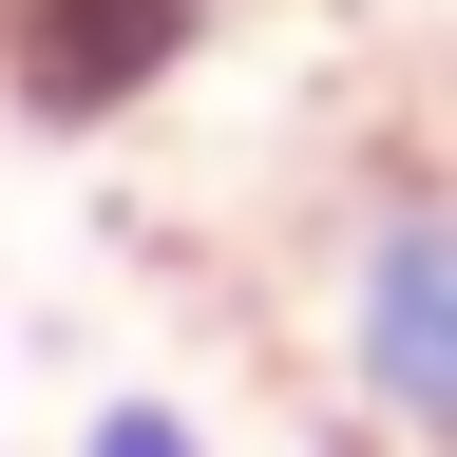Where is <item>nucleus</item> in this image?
Instances as JSON below:
<instances>
[{
	"label": "nucleus",
	"instance_id": "nucleus-1",
	"mask_svg": "<svg viewBox=\"0 0 457 457\" xmlns=\"http://www.w3.org/2000/svg\"><path fill=\"white\" fill-rule=\"evenodd\" d=\"M286 343L362 457H457V153H362L305 210Z\"/></svg>",
	"mask_w": 457,
	"mask_h": 457
},
{
	"label": "nucleus",
	"instance_id": "nucleus-3",
	"mask_svg": "<svg viewBox=\"0 0 457 457\" xmlns=\"http://www.w3.org/2000/svg\"><path fill=\"white\" fill-rule=\"evenodd\" d=\"M77 457H210V420H191V400H96Z\"/></svg>",
	"mask_w": 457,
	"mask_h": 457
},
{
	"label": "nucleus",
	"instance_id": "nucleus-2",
	"mask_svg": "<svg viewBox=\"0 0 457 457\" xmlns=\"http://www.w3.org/2000/svg\"><path fill=\"white\" fill-rule=\"evenodd\" d=\"M248 0H0V114L20 134H114L153 114Z\"/></svg>",
	"mask_w": 457,
	"mask_h": 457
}]
</instances>
